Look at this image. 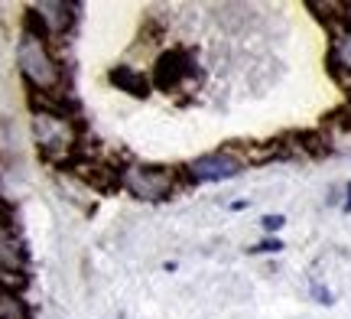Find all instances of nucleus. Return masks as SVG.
Masks as SVG:
<instances>
[{"label": "nucleus", "mask_w": 351, "mask_h": 319, "mask_svg": "<svg viewBox=\"0 0 351 319\" xmlns=\"http://www.w3.org/2000/svg\"><path fill=\"white\" fill-rule=\"evenodd\" d=\"M16 69L36 95H59V88L65 85V69L59 56L52 52L49 39L29 26L16 43Z\"/></svg>", "instance_id": "1"}, {"label": "nucleus", "mask_w": 351, "mask_h": 319, "mask_svg": "<svg viewBox=\"0 0 351 319\" xmlns=\"http://www.w3.org/2000/svg\"><path fill=\"white\" fill-rule=\"evenodd\" d=\"M33 141L43 150V156L62 160L75 150L78 130L72 124V117L46 104V108H33Z\"/></svg>", "instance_id": "2"}, {"label": "nucleus", "mask_w": 351, "mask_h": 319, "mask_svg": "<svg viewBox=\"0 0 351 319\" xmlns=\"http://www.w3.org/2000/svg\"><path fill=\"white\" fill-rule=\"evenodd\" d=\"M121 186L140 202H163L176 192L179 176L173 166L163 163H127L121 169Z\"/></svg>", "instance_id": "3"}, {"label": "nucleus", "mask_w": 351, "mask_h": 319, "mask_svg": "<svg viewBox=\"0 0 351 319\" xmlns=\"http://www.w3.org/2000/svg\"><path fill=\"white\" fill-rule=\"evenodd\" d=\"M244 173V160L238 154H228V150H215V154H202L186 166V176L199 186L208 182H225Z\"/></svg>", "instance_id": "4"}, {"label": "nucleus", "mask_w": 351, "mask_h": 319, "mask_svg": "<svg viewBox=\"0 0 351 319\" xmlns=\"http://www.w3.org/2000/svg\"><path fill=\"white\" fill-rule=\"evenodd\" d=\"M0 283L10 290L26 283V248L10 222H0Z\"/></svg>", "instance_id": "5"}, {"label": "nucleus", "mask_w": 351, "mask_h": 319, "mask_svg": "<svg viewBox=\"0 0 351 319\" xmlns=\"http://www.w3.org/2000/svg\"><path fill=\"white\" fill-rule=\"evenodd\" d=\"M75 7L72 3H36L33 10H29V16L33 20H39V26L29 23V29H36V33H43V36H62L65 29L72 26V20H75Z\"/></svg>", "instance_id": "6"}, {"label": "nucleus", "mask_w": 351, "mask_h": 319, "mask_svg": "<svg viewBox=\"0 0 351 319\" xmlns=\"http://www.w3.org/2000/svg\"><path fill=\"white\" fill-rule=\"evenodd\" d=\"M182 72H186L182 56L179 52H166L163 59L156 62V69H153V85L156 88H176V82L182 78Z\"/></svg>", "instance_id": "7"}, {"label": "nucleus", "mask_w": 351, "mask_h": 319, "mask_svg": "<svg viewBox=\"0 0 351 319\" xmlns=\"http://www.w3.org/2000/svg\"><path fill=\"white\" fill-rule=\"evenodd\" d=\"M111 85L130 91V95H137V98L150 95V78L143 75V72H137V69H130V65H117V69H111Z\"/></svg>", "instance_id": "8"}, {"label": "nucleus", "mask_w": 351, "mask_h": 319, "mask_svg": "<svg viewBox=\"0 0 351 319\" xmlns=\"http://www.w3.org/2000/svg\"><path fill=\"white\" fill-rule=\"evenodd\" d=\"M0 319H33L23 296L10 287H3V283H0Z\"/></svg>", "instance_id": "9"}, {"label": "nucleus", "mask_w": 351, "mask_h": 319, "mask_svg": "<svg viewBox=\"0 0 351 319\" xmlns=\"http://www.w3.org/2000/svg\"><path fill=\"white\" fill-rule=\"evenodd\" d=\"M332 65L345 75H351V23L341 26L332 39Z\"/></svg>", "instance_id": "10"}, {"label": "nucleus", "mask_w": 351, "mask_h": 319, "mask_svg": "<svg viewBox=\"0 0 351 319\" xmlns=\"http://www.w3.org/2000/svg\"><path fill=\"white\" fill-rule=\"evenodd\" d=\"M283 248H287V244L280 241V238H270V235H267V238H263V241L251 244V248H247V251H251V255H280V251H283Z\"/></svg>", "instance_id": "11"}, {"label": "nucleus", "mask_w": 351, "mask_h": 319, "mask_svg": "<svg viewBox=\"0 0 351 319\" xmlns=\"http://www.w3.org/2000/svg\"><path fill=\"white\" fill-rule=\"evenodd\" d=\"M287 225V215H276V212H270V215H263L261 218V228L270 235V238H276V231Z\"/></svg>", "instance_id": "12"}, {"label": "nucleus", "mask_w": 351, "mask_h": 319, "mask_svg": "<svg viewBox=\"0 0 351 319\" xmlns=\"http://www.w3.org/2000/svg\"><path fill=\"white\" fill-rule=\"evenodd\" d=\"M309 290H313V296L319 300V303H322V307H332V303H335V300H332V290H326L322 283H313Z\"/></svg>", "instance_id": "13"}, {"label": "nucleus", "mask_w": 351, "mask_h": 319, "mask_svg": "<svg viewBox=\"0 0 351 319\" xmlns=\"http://www.w3.org/2000/svg\"><path fill=\"white\" fill-rule=\"evenodd\" d=\"M341 209H345V212H351V182L345 186V205H341Z\"/></svg>", "instance_id": "14"}, {"label": "nucleus", "mask_w": 351, "mask_h": 319, "mask_svg": "<svg viewBox=\"0 0 351 319\" xmlns=\"http://www.w3.org/2000/svg\"><path fill=\"white\" fill-rule=\"evenodd\" d=\"M0 222H7V205L0 202Z\"/></svg>", "instance_id": "15"}]
</instances>
